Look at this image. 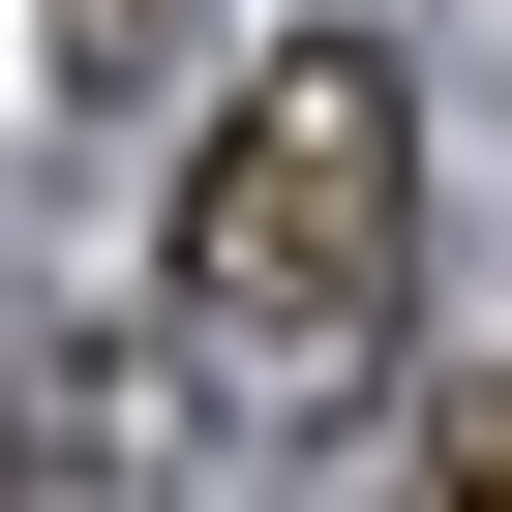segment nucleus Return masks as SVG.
<instances>
[{
	"label": "nucleus",
	"instance_id": "3",
	"mask_svg": "<svg viewBox=\"0 0 512 512\" xmlns=\"http://www.w3.org/2000/svg\"><path fill=\"white\" fill-rule=\"evenodd\" d=\"M0 512H121V482H91V452H31V482H0Z\"/></svg>",
	"mask_w": 512,
	"mask_h": 512
},
{
	"label": "nucleus",
	"instance_id": "1",
	"mask_svg": "<svg viewBox=\"0 0 512 512\" xmlns=\"http://www.w3.org/2000/svg\"><path fill=\"white\" fill-rule=\"evenodd\" d=\"M392 272H422V91H392L362 31H272L241 121H211V181H181V302H211L241 362H332Z\"/></svg>",
	"mask_w": 512,
	"mask_h": 512
},
{
	"label": "nucleus",
	"instance_id": "2",
	"mask_svg": "<svg viewBox=\"0 0 512 512\" xmlns=\"http://www.w3.org/2000/svg\"><path fill=\"white\" fill-rule=\"evenodd\" d=\"M362 512H512V362H452V392H422V452H392Z\"/></svg>",
	"mask_w": 512,
	"mask_h": 512
}]
</instances>
